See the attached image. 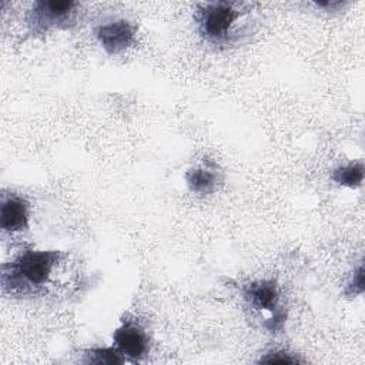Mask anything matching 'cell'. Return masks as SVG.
Returning <instances> with one entry per match:
<instances>
[{"label":"cell","mask_w":365,"mask_h":365,"mask_svg":"<svg viewBox=\"0 0 365 365\" xmlns=\"http://www.w3.org/2000/svg\"><path fill=\"white\" fill-rule=\"evenodd\" d=\"M241 292L244 299L252 309L267 311L271 314V318L264 322V327L269 332L282 331L287 321V311L279 302V287L274 278L255 279L242 284Z\"/></svg>","instance_id":"cell-4"},{"label":"cell","mask_w":365,"mask_h":365,"mask_svg":"<svg viewBox=\"0 0 365 365\" xmlns=\"http://www.w3.org/2000/svg\"><path fill=\"white\" fill-rule=\"evenodd\" d=\"M251 11V4L240 1H205L195 6L194 20L200 37L215 47L241 43L247 31L240 21Z\"/></svg>","instance_id":"cell-2"},{"label":"cell","mask_w":365,"mask_h":365,"mask_svg":"<svg viewBox=\"0 0 365 365\" xmlns=\"http://www.w3.org/2000/svg\"><path fill=\"white\" fill-rule=\"evenodd\" d=\"M258 362L259 364H295V362H301V359L289 354L288 351L275 349V351L267 352L264 356L259 358Z\"/></svg>","instance_id":"cell-12"},{"label":"cell","mask_w":365,"mask_h":365,"mask_svg":"<svg viewBox=\"0 0 365 365\" xmlns=\"http://www.w3.org/2000/svg\"><path fill=\"white\" fill-rule=\"evenodd\" d=\"M30 202L16 192H3L0 205V227L3 232L16 234L29 228Z\"/></svg>","instance_id":"cell-7"},{"label":"cell","mask_w":365,"mask_h":365,"mask_svg":"<svg viewBox=\"0 0 365 365\" xmlns=\"http://www.w3.org/2000/svg\"><path fill=\"white\" fill-rule=\"evenodd\" d=\"M94 36L107 54L115 56L135 44L137 26L125 19L111 20L98 24L94 29Z\"/></svg>","instance_id":"cell-6"},{"label":"cell","mask_w":365,"mask_h":365,"mask_svg":"<svg viewBox=\"0 0 365 365\" xmlns=\"http://www.w3.org/2000/svg\"><path fill=\"white\" fill-rule=\"evenodd\" d=\"M364 292V265L359 264L358 268L351 275L349 281L346 282V287L344 289V294L346 297H356Z\"/></svg>","instance_id":"cell-11"},{"label":"cell","mask_w":365,"mask_h":365,"mask_svg":"<svg viewBox=\"0 0 365 365\" xmlns=\"http://www.w3.org/2000/svg\"><path fill=\"white\" fill-rule=\"evenodd\" d=\"M78 1L36 0L24 16L27 33L33 37L53 30H70L77 24Z\"/></svg>","instance_id":"cell-3"},{"label":"cell","mask_w":365,"mask_h":365,"mask_svg":"<svg viewBox=\"0 0 365 365\" xmlns=\"http://www.w3.org/2000/svg\"><path fill=\"white\" fill-rule=\"evenodd\" d=\"M365 174L364 161H354L345 165H339L332 170L331 180L336 182L338 185L346 187V188H358L362 185Z\"/></svg>","instance_id":"cell-9"},{"label":"cell","mask_w":365,"mask_h":365,"mask_svg":"<svg viewBox=\"0 0 365 365\" xmlns=\"http://www.w3.org/2000/svg\"><path fill=\"white\" fill-rule=\"evenodd\" d=\"M185 182L188 190L194 194H214L222 184V173L215 163L207 160L185 173Z\"/></svg>","instance_id":"cell-8"},{"label":"cell","mask_w":365,"mask_h":365,"mask_svg":"<svg viewBox=\"0 0 365 365\" xmlns=\"http://www.w3.org/2000/svg\"><path fill=\"white\" fill-rule=\"evenodd\" d=\"M113 345L128 361L138 362L150 351V338L135 318L128 314L121 319L120 327L113 332Z\"/></svg>","instance_id":"cell-5"},{"label":"cell","mask_w":365,"mask_h":365,"mask_svg":"<svg viewBox=\"0 0 365 365\" xmlns=\"http://www.w3.org/2000/svg\"><path fill=\"white\" fill-rule=\"evenodd\" d=\"M67 257L60 250L20 251L11 261L1 265L3 291L13 297H34L46 289L53 271Z\"/></svg>","instance_id":"cell-1"},{"label":"cell","mask_w":365,"mask_h":365,"mask_svg":"<svg viewBox=\"0 0 365 365\" xmlns=\"http://www.w3.org/2000/svg\"><path fill=\"white\" fill-rule=\"evenodd\" d=\"M125 358L117 351V348L107 346V348H91L87 349L84 354V364H98V365H114V364H123Z\"/></svg>","instance_id":"cell-10"}]
</instances>
